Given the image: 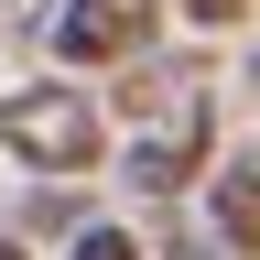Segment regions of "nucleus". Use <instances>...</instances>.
I'll return each mask as SVG.
<instances>
[{
	"mask_svg": "<svg viewBox=\"0 0 260 260\" xmlns=\"http://www.w3.org/2000/svg\"><path fill=\"white\" fill-rule=\"evenodd\" d=\"M206 141H217V109H206V76L195 65H152L119 109V162H130V195H184L206 174Z\"/></svg>",
	"mask_w": 260,
	"mask_h": 260,
	"instance_id": "f257e3e1",
	"label": "nucleus"
},
{
	"mask_svg": "<svg viewBox=\"0 0 260 260\" xmlns=\"http://www.w3.org/2000/svg\"><path fill=\"white\" fill-rule=\"evenodd\" d=\"M0 152L22 174H87L109 152V119H98L87 87H11L0 98Z\"/></svg>",
	"mask_w": 260,
	"mask_h": 260,
	"instance_id": "f03ea898",
	"label": "nucleus"
},
{
	"mask_svg": "<svg viewBox=\"0 0 260 260\" xmlns=\"http://www.w3.org/2000/svg\"><path fill=\"white\" fill-rule=\"evenodd\" d=\"M152 44V0H54V54L65 65H130Z\"/></svg>",
	"mask_w": 260,
	"mask_h": 260,
	"instance_id": "7ed1b4c3",
	"label": "nucleus"
},
{
	"mask_svg": "<svg viewBox=\"0 0 260 260\" xmlns=\"http://www.w3.org/2000/svg\"><path fill=\"white\" fill-rule=\"evenodd\" d=\"M217 249L228 260H260V152L249 162H217Z\"/></svg>",
	"mask_w": 260,
	"mask_h": 260,
	"instance_id": "20e7f679",
	"label": "nucleus"
},
{
	"mask_svg": "<svg viewBox=\"0 0 260 260\" xmlns=\"http://www.w3.org/2000/svg\"><path fill=\"white\" fill-rule=\"evenodd\" d=\"M65 260H152V249H141V239H130V228H87V239H76V249H65Z\"/></svg>",
	"mask_w": 260,
	"mask_h": 260,
	"instance_id": "39448f33",
	"label": "nucleus"
},
{
	"mask_svg": "<svg viewBox=\"0 0 260 260\" xmlns=\"http://www.w3.org/2000/svg\"><path fill=\"white\" fill-rule=\"evenodd\" d=\"M184 11H195V22H239L249 0H184Z\"/></svg>",
	"mask_w": 260,
	"mask_h": 260,
	"instance_id": "423d86ee",
	"label": "nucleus"
},
{
	"mask_svg": "<svg viewBox=\"0 0 260 260\" xmlns=\"http://www.w3.org/2000/svg\"><path fill=\"white\" fill-rule=\"evenodd\" d=\"M0 260H22V249H11V239H0Z\"/></svg>",
	"mask_w": 260,
	"mask_h": 260,
	"instance_id": "0eeeda50",
	"label": "nucleus"
},
{
	"mask_svg": "<svg viewBox=\"0 0 260 260\" xmlns=\"http://www.w3.org/2000/svg\"><path fill=\"white\" fill-rule=\"evenodd\" d=\"M184 260H217V249H184Z\"/></svg>",
	"mask_w": 260,
	"mask_h": 260,
	"instance_id": "6e6552de",
	"label": "nucleus"
},
{
	"mask_svg": "<svg viewBox=\"0 0 260 260\" xmlns=\"http://www.w3.org/2000/svg\"><path fill=\"white\" fill-rule=\"evenodd\" d=\"M249 87H260V65H249Z\"/></svg>",
	"mask_w": 260,
	"mask_h": 260,
	"instance_id": "1a4fd4ad",
	"label": "nucleus"
}]
</instances>
